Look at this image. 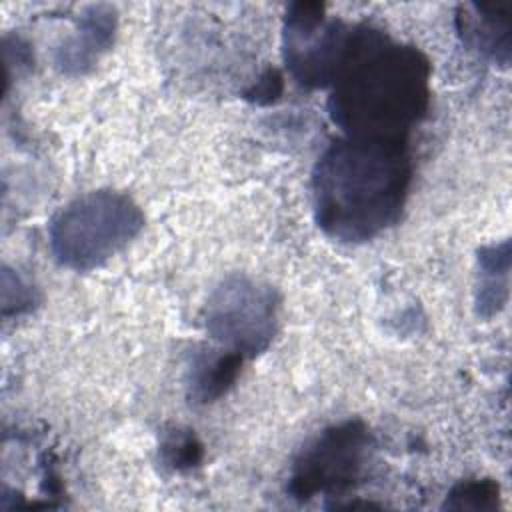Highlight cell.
<instances>
[{
  "label": "cell",
  "mask_w": 512,
  "mask_h": 512,
  "mask_svg": "<svg viewBox=\"0 0 512 512\" xmlns=\"http://www.w3.org/2000/svg\"><path fill=\"white\" fill-rule=\"evenodd\" d=\"M372 448V434L360 420L324 428L294 458L288 474V494L306 502L354 488L370 462Z\"/></svg>",
  "instance_id": "obj_5"
},
{
  "label": "cell",
  "mask_w": 512,
  "mask_h": 512,
  "mask_svg": "<svg viewBox=\"0 0 512 512\" xmlns=\"http://www.w3.org/2000/svg\"><path fill=\"white\" fill-rule=\"evenodd\" d=\"M356 26L328 20L324 4L294 2L284 18V60L290 74L306 88L332 86L340 72Z\"/></svg>",
  "instance_id": "obj_6"
},
{
  "label": "cell",
  "mask_w": 512,
  "mask_h": 512,
  "mask_svg": "<svg viewBox=\"0 0 512 512\" xmlns=\"http://www.w3.org/2000/svg\"><path fill=\"white\" fill-rule=\"evenodd\" d=\"M278 292L246 274L226 276L208 296L204 326L222 348L256 358L278 332Z\"/></svg>",
  "instance_id": "obj_4"
},
{
  "label": "cell",
  "mask_w": 512,
  "mask_h": 512,
  "mask_svg": "<svg viewBox=\"0 0 512 512\" xmlns=\"http://www.w3.org/2000/svg\"><path fill=\"white\" fill-rule=\"evenodd\" d=\"M430 102V64L408 44L356 26L350 52L332 82L328 110L346 136L406 140Z\"/></svg>",
  "instance_id": "obj_2"
},
{
  "label": "cell",
  "mask_w": 512,
  "mask_h": 512,
  "mask_svg": "<svg viewBox=\"0 0 512 512\" xmlns=\"http://www.w3.org/2000/svg\"><path fill=\"white\" fill-rule=\"evenodd\" d=\"M160 462L172 472H188L202 462L204 446L190 428L172 426L160 440Z\"/></svg>",
  "instance_id": "obj_11"
},
{
  "label": "cell",
  "mask_w": 512,
  "mask_h": 512,
  "mask_svg": "<svg viewBox=\"0 0 512 512\" xmlns=\"http://www.w3.org/2000/svg\"><path fill=\"white\" fill-rule=\"evenodd\" d=\"M116 32V10L108 4L86 6L76 22V30L60 44L54 62L68 76L86 74L104 54Z\"/></svg>",
  "instance_id": "obj_7"
},
{
  "label": "cell",
  "mask_w": 512,
  "mask_h": 512,
  "mask_svg": "<svg viewBox=\"0 0 512 512\" xmlns=\"http://www.w3.org/2000/svg\"><path fill=\"white\" fill-rule=\"evenodd\" d=\"M244 360L222 346L196 352L188 368V398L194 404H210L222 398L240 376Z\"/></svg>",
  "instance_id": "obj_9"
},
{
  "label": "cell",
  "mask_w": 512,
  "mask_h": 512,
  "mask_svg": "<svg viewBox=\"0 0 512 512\" xmlns=\"http://www.w3.org/2000/svg\"><path fill=\"white\" fill-rule=\"evenodd\" d=\"M412 180L406 140L344 136L312 172L316 224L342 242H364L396 224Z\"/></svg>",
  "instance_id": "obj_1"
},
{
  "label": "cell",
  "mask_w": 512,
  "mask_h": 512,
  "mask_svg": "<svg viewBox=\"0 0 512 512\" xmlns=\"http://www.w3.org/2000/svg\"><path fill=\"white\" fill-rule=\"evenodd\" d=\"M498 494V484L490 478L466 480L450 490L444 506L454 510H492L498 504Z\"/></svg>",
  "instance_id": "obj_12"
},
{
  "label": "cell",
  "mask_w": 512,
  "mask_h": 512,
  "mask_svg": "<svg viewBox=\"0 0 512 512\" xmlns=\"http://www.w3.org/2000/svg\"><path fill=\"white\" fill-rule=\"evenodd\" d=\"M144 228L140 206L118 190H92L62 206L48 224L54 258L78 272L106 264Z\"/></svg>",
  "instance_id": "obj_3"
},
{
  "label": "cell",
  "mask_w": 512,
  "mask_h": 512,
  "mask_svg": "<svg viewBox=\"0 0 512 512\" xmlns=\"http://www.w3.org/2000/svg\"><path fill=\"white\" fill-rule=\"evenodd\" d=\"M284 90V78L276 68H268L258 80L256 84H252L246 92L244 98L254 102V104H272L280 98Z\"/></svg>",
  "instance_id": "obj_13"
},
{
  "label": "cell",
  "mask_w": 512,
  "mask_h": 512,
  "mask_svg": "<svg viewBox=\"0 0 512 512\" xmlns=\"http://www.w3.org/2000/svg\"><path fill=\"white\" fill-rule=\"evenodd\" d=\"M456 16L464 42L494 62L510 60V14L508 4H468Z\"/></svg>",
  "instance_id": "obj_8"
},
{
  "label": "cell",
  "mask_w": 512,
  "mask_h": 512,
  "mask_svg": "<svg viewBox=\"0 0 512 512\" xmlns=\"http://www.w3.org/2000/svg\"><path fill=\"white\" fill-rule=\"evenodd\" d=\"M508 272H510V240L490 244L478 250V288L476 310L482 318L498 314L508 300Z\"/></svg>",
  "instance_id": "obj_10"
}]
</instances>
